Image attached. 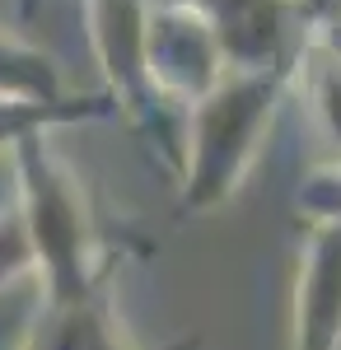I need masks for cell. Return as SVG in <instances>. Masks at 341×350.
Returning <instances> with one entry per match:
<instances>
[{
  "label": "cell",
  "instance_id": "6da1fadb",
  "mask_svg": "<svg viewBox=\"0 0 341 350\" xmlns=\"http://www.w3.org/2000/svg\"><path fill=\"white\" fill-rule=\"evenodd\" d=\"M304 61V56H299ZM299 61L234 70L187 108L183 122V168H178V215L220 211L243 178L257 168L266 135L281 117L286 94L299 84Z\"/></svg>",
  "mask_w": 341,
  "mask_h": 350
},
{
  "label": "cell",
  "instance_id": "7a4b0ae2",
  "mask_svg": "<svg viewBox=\"0 0 341 350\" xmlns=\"http://www.w3.org/2000/svg\"><path fill=\"white\" fill-rule=\"evenodd\" d=\"M10 154L19 168V219L33 247V267L47 280V299L99 295L108 280L103 239L71 168L47 145V131L24 135Z\"/></svg>",
  "mask_w": 341,
  "mask_h": 350
},
{
  "label": "cell",
  "instance_id": "3957f363",
  "mask_svg": "<svg viewBox=\"0 0 341 350\" xmlns=\"http://www.w3.org/2000/svg\"><path fill=\"white\" fill-rule=\"evenodd\" d=\"M89 38H94V56L103 66V94L112 98V112H122L145 135V145L164 159V168L178 178L187 112L164 103L150 80V61H145L150 0H89Z\"/></svg>",
  "mask_w": 341,
  "mask_h": 350
},
{
  "label": "cell",
  "instance_id": "277c9868",
  "mask_svg": "<svg viewBox=\"0 0 341 350\" xmlns=\"http://www.w3.org/2000/svg\"><path fill=\"white\" fill-rule=\"evenodd\" d=\"M210 28L225 70H266L299 61L327 5L318 0H168Z\"/></svg>",
  "mask_w": 341,
  "mask_h": 350
},
{
  "label": "cell",
  "instance_id": "5b68a950",
  "mask_svg": "<svg viewBox=\"0 0 341 350\" xmlns=\"http://www.w3.org/2000/svg\"><path fill=\"white\" fill-rule=\"evenodd\" d=\"M145 61H150V80H155L159 98L187 112L197 98H206L215 84L225 80V56L215 47L210 28L168 0H150V42H145Z\"/></svg>",
  "mask_w": 341,
  "mask_h": 350
},
{
  "label": "cell",
  "instance_id": "8992f818",
  "mask_svg": "<svg viewBox=\"0 0 341 350\" xmlns=\"http://www.w3.org/2000/svg\"><path fill=\"white\" fill-rule=\"evenodd\" d=\"M341 346V219H304L294 295H290V350Z\"/></svg>",
  "mask_w": 341,
  "mask_h": 350
},
{
  "label": "cell",
  "instance_id": "52a82bcc",
  "mask_svg": "<svg viewBox=\"0 0 341 350\" xmlns=\"http://www.w3.org/2000/svg\"><path fill=\"white\" fill-rule=\"evenodd\" d=\"M61 70L42 47L0 28V103H61Z\"/></svg>",
  "mask_w": 341,
  "mask_h": 350
},
{
  "label": "cell",
  "instance_id": "ba28073f",
  "mask_svg": "<svg viewBox=\"0 0 341 350\" xmlns=\"http://www.w3.org/2000/svg\"><path fill=\"white\" fill-rule=\"evenodd\" d=\"M112 98L108 94H89V98H61V103H0V150H14L24 135L52 131L61 122H89V117H108Z\"/></svg>",
  "mask_w": 341,
  "mask_h": 350
},
{
  "label": "cell",
  "instance_id": "9c48e42d",
  "mask_svg": "<svg viewBox=\"0 0 341 350\" xmlns=\"http://www.w3.org/2000/svg\"><path fill=\"white\" fill-rule=\"evenodd\" d=\"M294 206H299V219H341V154L299 183Z\"/></svg>",
  "mask_w": 341,
  "mask_h": 350
},
{
  "label": "cell",
  "instance_id": "30bf717a",
  "mask_svg": "<svg viewBox=\"0 0 341 350\" xmlns=\"http://www.w3.org/2000/svg\"><path fill=\"white\" fill-rule=\"evenodd\" d=\"M33 267V247H28V234H24V219L19 215H5L0 219V285L24 275Z\"/></svg>",
  "mask_w": 341,
  "mask_h": 350
},
{
  "label": "cell",
  "instance_id": "8fae6325",
  "mask_svg": "<svg viewBox=\"0 0 341 350\" xmlns=\"http://www.w3.org/2000/svg\"><path fill=\"white\" fill-rule=\"evenodd\" d=\"M318 38H323L332 52H341V5H327V10H323V19H318Z\"/></svg>",
  "mask_w": 341,
  "mask_h": 350
},
{
  "label": "cell",
  "instance_id": "7c38bea8",
  "mask_svg": "<svg viewBox=\"0 0 341 350\" xmlns=\"http://www.w3.org/2000/svg\"><path fill=\"white\" fill-rule=\"evenodd\" d=\"M38 5H42V0H19V19H24V24L38 14Z\"/></svg>",
  "mask_w": 341,
  "mask_h": 350
},
{
  "label": "cell",
  "instance_id": "4fadbf2b",
  "mask_svg": "<svg viewBox=\"0 0 341 350\" xmlns=\"http://www.w3.org/2000/svg\"><path fill=\"white\" fill-rule=\"evenodd\" d=\"M318 5H332V0H318Z\"/></svg>",
  "mask_w": 341,
  "mask_h": 350
}]
</instances>
